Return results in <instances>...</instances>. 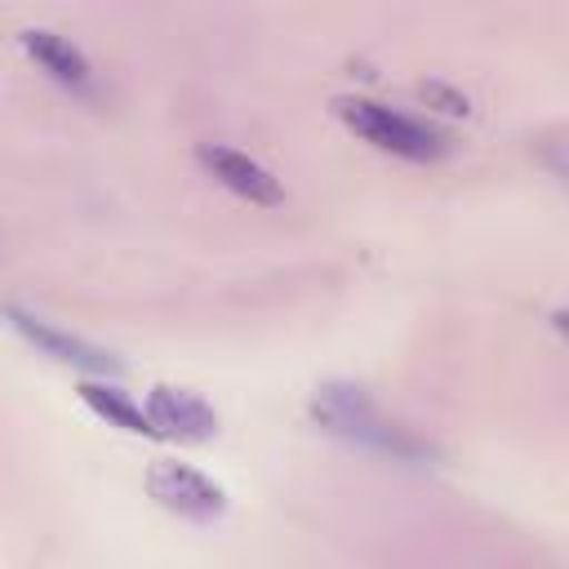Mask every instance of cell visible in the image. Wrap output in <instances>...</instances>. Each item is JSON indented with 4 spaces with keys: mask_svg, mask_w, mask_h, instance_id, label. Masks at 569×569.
I'll return each mask as SVG.
<instances>
[{
    "mask_svg": "<svg viewBox=\"0 0 569 569\" xmlns=\"http://www.w3.org/2000/svg\"><path fill=\"white\" fill-rule=\"evenodd\" d=\"M196 160H200V169H204L213 182H222L231 196H240V200H249V204H258V209L284 204L280 178H276L267 164H258L253 156H244V151H236V147H222V142H200V147H196Z\"/></svg>",
    "mask_w": 569,
    "mask_h": 569,
    "instance_id": "cell-5",
    "label": "cell"
},
{
    "mask_svg": "<svg viewBox=\"0 0 569 569\" xmlns=\"http://www.w3.org/2000/svg\"><path fill=\"white\" fill-rule=\"evenodd\" d=\"M147 418H151L156 436H169L178 445H204L218 436V413L209 409L204 396H196L187 387H151Z\"/></svg>",
    "mask_w": 569,
    "mask_h": 569,
    "instance_id": "cell-6",
    "label": "cell"
},
{
    "mask_svg": "<svg viewBox=\"0 0 569 569\" xmlns=\"http://www.w3.org/2000/svg\"><path fill=\"white\" fill-rule=\"evenodd\" d=\"M80 400H84L98 418H107V427H120V431H129V436H156L147 409L133 405V400H129L120 387H111V382H80Z\"/></svg>",
    "mask_w": 569,
    "mask_h": 569,
    "instance_id": "cell-8",
    "label": "cell"
},
{
    "mask_svg": "<svg viewBox=\"0 0 569 569\" xmlns=\"http://www.w3.org/2000/svg\"><path fill=\"white\" fill-rule=\"evenodd\" d=\"M311 418L329 431V436H342L360 449H373L382 458H396V462H427L431 458V445H422L418 436H409L405 427L387 422L369 396L351 382H325L316 396H311Z\"/></svg>",
    "mask_w": 569,
    "mask_h": 569,
    "instance_id": "cell-1",
    "label": "cell"
},
{
    "mask_svg": "<svg viewBox=\"0 0 569 569\" xmlns=\"http://www.w3.org/2000/svg\"><path fill=\"white\" fill-rule=\"evenodd\" d=\"M147 493H151L164 511H173V516H182V520H191V525H213V520L227 511V489H222L218 480H209L204 471H196V467H187V462H169V458L151 462V471H147Z\"/></svg>",
    "mask_w": 569,
    "mask_h": 569,
    "instance_id": "cell-4",
    "label": "cell"
},
{
    "mask_svg": "<svg viewBox=\"0 0 569 569\" xmlns=\"http://www.w3.org/2000/svg\"><path fill=\"white\" fill-rule=\"evenodd\" d=\"M333 116L356 133L365 138L369 147L387 151V156H400V160H413V164H427V160H440L449 151V138L440 129H431L427 120H413L387 102H373V98H333Z\"/></svg>",
    "mask_w": 569,
    "mask_h": 569,
    "instance_id": "cell-2",
    "label": "cell"
},
{
    "mask_svg": "<svg viewBox=\"0 0 569 569\" xmlns=\"http://www.w3.org/2000/svg\"><path fill=\"white\" fill-rule=\"evenodd\" d=\"M18 40H22L27 58H31L49 80H58V84H67V89H76V93L89 89V80H93V76H89V58H84L67 36L44 31V27H31V31H22Z\"/></svg>",
    "mask_w": 569,
    "mask_h": 569,
    "instance_id": "cell-7",
    "label": "cell"
},
{
    "mask_svg": "<svg viewBox=\"0 0 569 569\" xmlns=\"http://www.w3.org/2000/svg\"><path fill=\"white\" fill-rule=\"evenodd\" d=\"M0 316L9 320L13 333H22L36 351L53 356L58 365H71V369H80V373H98V378H120V373H124V360H116L107 347H93L89 338L58 329L53 320H44V316H36V311H27V307H13V302H9Z\"/></svg>",
    "mask_w": 569,
    "mask_h": 569,
    "instance_id": "cell-3",
    "label": "cell"
},
{
    "mask_svg": "<svg viewBox=\"0 0 569 569\" xmlns=\"http://www.w3.org/2000/svg\"><path fill=\"white\" fill-rule=\"evenodd\" d=\"M418 98H422L427 107L445 111V116H467V111H471L467 93H458V89H449V84H440V80H422V84H418Z\"/></svg>",
    "mask_w": 569,
    "mask_h": 569,
    "instance_id": "cell-9",
    "label": "cell"
}]
</instances>
